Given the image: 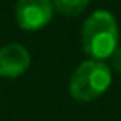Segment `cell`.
Segmentation results:
<instances>
[{
	"label": "cell",
	"instance_id": "cell-1",
	"mask_svg": "<svg viewBox=\"0 0 121 121\" xmlns=\"http://www.w3.org/2000/svg\"><path fill=\"white\" fill-rule=\"evenodd\" d=\"M119 30L116 18L106 10L93 12L83 23L81 28V43L86 55L91 60H106L118 48Z\"/></svg>",
	"mask_w": 121,
	"mask_h": 121
},
{
	"label": "cell",
	"instance_id": "cell-2",
	"mask_svg": "<svg viewBox=\"0 0 121 121\" xmlns=\"http://www.w3.org/2000/svg\"><path fill=\"white\" fill-rule=\"evenodd\" d=\"M111 85V68L99 60L83 61L70 80V95L76 101H93Z\"/></svg>",
	"mask_w": 121,
	"mask_h": 121
},
{
	"label": "cell",
	"instance_id": "cell-3",
	"mask_svg": "<svg viewBox=\"0 0 121 121\" xmlns=\"http://www.w3.org/2000/svg\"><path fill=\"white\" fill-rule=\"evenodd\" d=\"M53 10L52 0H18L15 9L17 23L23 30H40L48 25Z\"/></svg>",
	"mask_w": 121,
	"mask_h": 121
},
{
	"label": "cell",
	"instance_id": "cell-4",
	"mask_svg": "<svg viewBox=\"0 0 121 121\" xmlns=\"http://www.w3.org/2000/svg\"><path fill=\"white\" fill-rule=\"evenodd\" d=\"M30 66V55L25 47L10 43L0 48V76L17 78Z\"/></svg>",
	"mask_w": 121,
	"mask_h": 121
},
{
	"label": "cell",
	"instance_id": "cell-5",
	"mask_svg": "<svg viewBox=\"0 0 121 121\" xmlns=\"http://www.w3.org/2000/svg\"><path fill=\"white\" fill-rule=\"evenodd\" d=\"M52 2H53V9L58 13L65 17H76L88 7L90 0H52Z\"/></svg>",
	"mask_w": 121,
	"mask_h": 121
},
{
	"label": "cell",
	"instance_id": "cell-6",
	"mask_svg": "<svg viewBox=\"0 0 121 121\" xmlns=\"http://www.w3.org/2000/svg\"><path fill=\"white\" fill-rule=\"evenodd\" d=\"M109 58H111V66H113L118 73H121V47H118V48L114 50V53H113Z\"/></svg>",
	"mask_w": 121,
	"mask_h": 121
}]
</instances>
